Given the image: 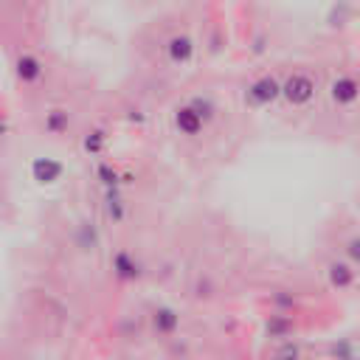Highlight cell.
Returning <instances> with one entry per match:
<instances>
[{
  "label": "cell",
  "instance_id": "22",
  "mask_svg": "<svg viewBox=\"0 0 360 360\" xmlns=\"http://www.w3.org/2000/svg\"><path fill=\"white\" fill-rule=\"evenodd\" d=\"M304 360H315V357H309V354H307V357H304Z\"/></svg>",
  "mask_w": 360,
  "mask_h": 360
},
{
  "label": "cell",
  "instance_id": "8",
  "mask_svg": "<svg viewBox=\"0 0 360 360\" xmlns=\"http://www.w3.org/2000/svg\"><path fill=\"white\" fill-rule=\"evenodd\" d=\"M329 98L338 104V107H352L357 101V79L349 76V73H340L329 82Z\"/></svg>",
  "mask_w": 360,
  "mask_h": 360
},
{
  "label": "cell",
  "instance_id": "17",
  "mask_svg": "<svg viewBox=\"0 0 360 360\" xmlns=\"http://www.w3.org/2000/svg\"><path fill=\"white\" fill-rule=\"evenodd\" d=\"M104 211L112 222H121L127 208H124V200H121V191H104Z\"/></svg>",
  "mask_w": 360,
  "mask_h": 360
},
{
  "label": "cell",
  "instance_id": "13",
  "mask_svg": "<svg viewBox=\"0 0 360 360\" xmlns=\"http://www.w3.org/2000/svg\"><path fill=\"white\" fill-rule=\"evenodd\" d=\"M96 177H98V183L104 186V191H118L124 183H129V174H121L112 163H98Z\"/></svg>",
  "mask_w": 360,
  "mask_h": 360
},
{
  "label": "cell",
  "instance_id": "5",
  "mask_svg": "<svg viewBox=\"0 0 360 360\" xmlns=\"http://www.w3.org/2000/svg\"><path fill=\"white\" fill-rule=\"evenodd\" d=\"M110 267H112L115 281H121V284H135V281H141V276H143L141 262H138L135 253H129V250H115L112 259H110Z\"/></svg>",
  "mask_w": 360,
  "mask_h": 360
},
{
  "label": "cell",
  "instance_id": "21",
  "mask_svg": "<svg viewBox=\"0 0 360 360\" xmlns=\"http://www.w3.org/2000/svg\"><path fill=\"white\" fill-rule=\"evenodd\" d=\"M6 129H8V127H6V124H0V135H3V132H6Z\"/></svg>",
  "mask_w": 360,
  "mask_h": 360
},
{
  "label": "cell",
  "instance_id": "14",
  "mask_svg": "<svg viewBox=\"0 0 360 360\" xmlns=\"http://www.w3.org/2000/svg\"><path fill=\"white\" fill-rule=\"evenodd\" d=\"M70 129V112L65 107H53L45 112V132L48 135H65Z\"/></svg>",
  "mask_w": 360,
  "mask_h": 360
},
{
  "label": "cell",
  "instance_id": "6",
  "mask_svg": "<svg viewBox=\"0 0 360 360\" xmlns=\"http://www.w3.org/2000/svg\"><path fill=\"white\" fill-rule=\"evenodd\" d=\"M172 124H174V129H177L183 138H200L202 129H205V121H202L188 104H177V107H174Z\"/></svg>",
  "mask_w": 360,
  "mask_h": 360
},
{
  "label": "cell",
  "instance_id": "9",
  "mask_svg": "<svg viewBox=\"0 0 360 360\" xmlns=\"http://www.w3.org/2000/svg\"><path fill=\"white\" fill-rule=\"evenodd\" d=\"M14 73H17L20 84H37L42 79V73H45V65L34 53H20L17 62H14Z\"/></svg>",
  "mask_w": 360,
  "mask_h": 360
},
{
  "label": "cell",
  "instance_id": "19",
  "mask_svg": "<svg viewBox=\"0 0 360 360\" xmlns=\"http://www.w3.org/2000/svg\"><path fill=\"white\" fill-rule=\"evenodd\" d=\"M96 245H98V233L93 231V225L82 222V225H79V248H82V250H93Z\"/></svg>",
  "mask_w": 360,
  "mask_h": 360
},
{
  "label": "cell",
  "instance_id": "3",
  "mask_svg": "<svg viewBox=\"0 0 360 360\" xmlns=\"http://www.w3.org/2000/svg\"><path fill=\"white\" fill-rule=\"evenodd\" d=\"M262 338L273 346V343H281V340H292L298 338V321L292 312H281V309H273L262 318Z\"/></svg>",
  "mask_w": 360,
  "mask_h": 360
},
{
  "label": "cell",
  "instance_id": "16",
  "mask_svg": "<svg viewBox=\"0 0 360 360\" xmlns=\"http://www.w3.org/2000/svg\"><path fill=\"white\" fill-rule=\"evenodd\" d=\"M186 104H188V107H191V110L205 121V127L217 118V104H214V98H211V96H191Z\"/></svg>",
  "mask_w": 360,
  "mask_h": 360
},
{
  "label": "cell",
  "instance_id": "11",
  "mask_svg": "<svg viewBox=\"0 0 360 360\" xmlns=\"http://www.w3.org/2000/svg\"><path fill=\"white\" fill-rule=\"evenodd\" d=\"M31 177H34L37 183H42V186L56 183V180L62 177V163L53 160V158H37V160L31 163Z\"/></svg>",
  "mask_w": 360,
  "mask_h": 360
},
{
  "label": "cell",
  "instance_id": "4",
  "mask_svg": "<svg viewBox=\"0 0 360 360\" xmlns=\"http://www.w3.org/2000/svg\"><path fill=\"white\" fill-rule=\"evenodd\" d=\"M281 98V79L273 73H262L245 87V101L250 107H270Z\"/></svg>",
  "mask_w": 360,
  "mask_h": 360
},
{
  "label": "cell",
  "instance_id": "15",
  "mask_svg": "<svg viewBox=\"0 0 360 360\" xmlns=\"http://www.w3.org/2000/svg\"><path fill=\"white\" fill-rule=\"evenodd\" d=\"M326 360H357L354 340H352V338H338V340H332L329 349H326Z\"/></svg>",
  "mask_w": 360,
  "mask_h": 360
},
{
  "label": "cell",
  "instance_id": "1",
  "mask_svg": "<svg viewBox=\"0 0 360 360\" xmlns=\"http://www.w3.org/2000/svg\"><path fill=\"white\" fill-rule=\"evenodd\" d=\"M146 329L152 335V340L158 343H172V340H180V332H183V312L174 307V304H152L149 312H146Z\"/></svg>",
  "mask_w": 360,
  "mask_h": 360
},
{
  "label": "cell",
  "instance_id": "12",
  "mask_svg": "<svg viewBox=\"0 0 360 360\" xmlns=\"http://www.w3.org/2000/svg\"><path fill=\"white\" fill-rule=\"evenodd\" d=\"M304 357H307V346L301 338L273 343V349H270V360H304Z\"/></svg>",
  "mask_w": 360,
  "mask_h": 360
},
{
  "label": "cell",
  "instance_id": "7",
  "mask_svg": "<svg viewBox=\"0 0 360 360\" xmlns=\"http://www.w3.org/2000/svg\"><path fill=\"white\" fill-rule=\"evenodd\" d=\"M354 278H357V270H354V264L352 262H346V259H332L329 264H326V281H329V287L332 290H352L354 287Z\"/></svg>",
  "mask_w": 360,
  "mask_h": 360
},
{
  "label": "cell",
  "instance_id": "2",
  "mask_svg": "<svg viewBox=\"0 0 360 360\" xmlns=\"http://www.w3.org/2000/svg\"><path fill=\"white\" fill-rule=\"evenodd\" d=\"M318 93V82L312 73L304 70H292L287 79H281V98L290 107H307Z\"/></svg>",
  "mask_w": 360,
  "mask_h": 360
},
{
  "label": "cell",
  "instance_id": "18",
  "mask_svg": "<svg viewBox=\"0 0 360 360\" xmlns=\"http://www.w3.org/2000/svg\"><path fill=\"white\" fill-rule=\"evenodd\" d=\"M104 143H107V132L104 129H90L84 135V141H82V149L87 155H101L104 152Z\"/></svg>",
  "mask_w": 360,
  "mask_h": 360
},
{
  "label": "cell",
  "instance_id": "10",
  "mask_svg": "<svg viewBox=\"0 0 360 360\" xmlns=\"http://www.w3.org/2000/svg\"><path fill=\"white\" fill-rule=\"evenodd\" d=\"M166 56L172 65H188L194 59V39L188 34H174L166 42Z\"/></svg>",
  "mask_w": 360,
  "mask_h": 360
},
{
  "label": "cell",
  "instance_id": "20",
  "mask_svg": "<svg viewBox=\"0 0 360 360\" xmlns=\"http://www.w3.org/2000/svg\"><path fill=\"white\" fill-rule=\"evenodd\" d=\"M346 256H349L346 262H352V264L357 267V262H360V239H357V236H352V239L346 242Z\"/></svg>",
  "mask_w": 360,
  "mask_h": 360
}]
</instances>
